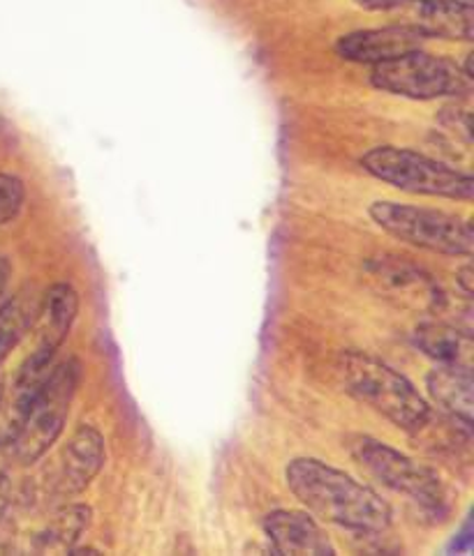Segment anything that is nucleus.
<instances>
[{
    "mask_svg": "<svg viewBox=\"0 0 474 556\" xmlns=\"http://www.w3.org/2000/svg\"><path fill=\"white\" fill-rule=\"evenodd\" d=\"M289 492L320 520L359 535H379L391 527V506L373 488L315 457H297L285 469Z\"/></svg>",
    "mask_w": 474,
    "mask_h": 556,
    "instance_id": "obj_1",
    "label": "nucleus"
},
{
    "mask_svg": "<svg viewBox=\"0 0 474 556\" xmlns=\"http://www.w3.org/2000/svg\"><path fill=\"white\" fill-rule=\"evenodd\" d=\"M338 375L345 393L385 416L398 430L416 432L431 418V406L412 381L363 351H342Z\"/></svg>",
    "mask_w": 474,
    "mask_h": 556,
    "instance_id": "obj_2",
    "label": "nucleus"
},
{
    "mask_svg": "<svg viewBox=\"0 0 474 556\" xmlns=\"http://www.w3.org/2000/svg\"><path fill=\"white\" fill-rule=\"evenodd\" d=\"M82 379V365L75 358H67L61 365H53L38 393L26 404V409L10 425V439L14 459L20 465L38 462L65 430L72 400L77 395Z\"/></svg>",
    "mask_w": 474,
    "mask_h": 556,
    "instance_id": "obj_3",
    "label": "nucleus"
},
{
    "mask_svg": "<svg viewBox=\"0 0 474 556\" xmlns=\"http://www.w3.org/2000/svg\"><path fill=\"white\" fill-rule=\"evenodd\" d=\"M361 166L373 178L408 194L440 197L453 201H472L474 197V178L470 174L453 169V166H447L424 153H416L412 148H371L361 157Z\"/></svg>",
    "mask_w": 474,
    "mask_h": 556,
    "instance_id": "obj_4",
    "label": "nucleus"
},
{
    "mask_svg": "<svg viewBox=\"0 0 474 556\" xmlns=\"http://www.w3.org/2000/svg\"><path fill=\"white\" fill-rule=\"evenodd\" d=\"M369 215L382 231L419 250L445 256H472L474 252L472 222L461 215L396 201L371 203Z\"/></svg>",
    "mask_w": 474,
    "mask_h": 556,
    "instance_id": "obj_5",
    "label": "nucleus"
},
{
    "mask_svg": "<svg viewBox=\"0 0 474 556\" xmlns=\"http://www.w3.org/2000/svg\"><path fill=\"white\" fill-rule=\"evenodd\" d=\"M371 84L379 90L391 92V96L422 102L442 98L459 100L472 92V77L463 67L422 49L373 65Z\"/></svg>",
    "mask_w": 474,
    "mask_h": 556,
    "instance_id": "obj_6",
    "label": "nucleus"
},
{
    "mask_svg": "<svg viewBox=\"0 0 474 556\" xmlns=\"http://www.w3.org/2000/svg\"><path fill=\"white\" fill-rule=\"evenodd\" d=\"M350 455L361 469H366L382 485L406 494L414 504L440 510L445 506V488L440 478L426 465H419L412 457L398 453L369 434H354L348 441Z\"/></svg>",
    "mask_w": 474,
    "mask_h": 556,
    "instance_id": "obj_7",
    "label": "nucleus"
},
{
    "mask_svg": "<svg viewBox=\"0 0 474 556\" xmlns=\"http://www.w3.org/2000/svg\"><path fill=\"white\" fill-rule=\"evenodd\" d=\"M369 277L385 299H394L400 305L426 312H440L445 305V293L433 277L403 258H373L369 264Z\"/></svg>",
    "mask_w": 474,
    "mask_h": 556,
    "instance_id": "obj_8",
    "label": "nucleus"
},
{
    "mask_svg": "<svg viewBox=\"0 0 474 556\" xmlns=\"http://www.w3.org/2000/svg\"><path fill=\"white\" fill-rule=\"evenodd\" d=\"M426 37L410 24H396L385 28H369L342 35L336 51L340 59L361 65H377L400 59L410 51L422 49Z\"/></svg>",
    "mask_w": 474,
    "mask_h": 556,
    "instance_id": "obj_9",
    "label": "nucleus"
},
{
    "mask_svg": "<svg viewBox=\"0 0 474 556\" xmlns=\"http://www.w3.org/2000/svg\"><path fill=\"white\" fill-rule=\"evenodd\" d=\"M264 533L273 554L295 556H334L329 535L308 510H273L264 517Z\"/></svg>",
    "mask_w": 474,
    "mask_h": 556,
    "instance_id": "obj_10",
    "label": "nucleus"
},
{
    "mask_svg": "<svg viewBox=\"0 0 474 556\" xmlns=\"http://www.w3.org/2000/svg\"><path fill=\"white\" fill-rule=\"evenodd\" d=\"M107 459L104 437L93 425H79L61 453L57 490L63 496L84 492L102 471Z\"/></svg>",
    "mask_w": 474,
    "mask_h": 556,
    "instance_id": "obj_11",
    "label": "nucleus"
},
{
    "mask_svg": "<svg viewBox=\"0 0 474 556\" xmlns=\"http://www.w3.org/2000/svg\"><path fill=\"white\" fill-rule=\"evenodd\" d=\"M408 22L428 37L453 42H472L474 12L470 0H410L406 8Z\"/></svg>",
    "mask_w": 474,
    "mask_h": 556,
    "instance_id": "obj_12",
    "label": "nucleus"
},
{
    "mask_svg": "<svg viewBox=\"0 0 474 556\" xmlns=\"http://www.w3.org/2000/svg\"><path fill=\"white\" fill-rule=\"evenodd\" d=\"M77 314H79V295L75 287L67 282L53 285L42 295V303L38 305V317H35V321L40 324V330H38L40 336H38V346H35V351H40V354L49 358H57L59 349L70 336L72 324L77 321Z\"/></svg>",
    "mask_w": 474,
    "mask_h": 556,
    "instance_id": "obj_13",
    "label": "nucleus"
},
{
    "mask_svg": "<svg viewBox=\"0 0 474 556\" xmlns=\"http://www.w3.org/2000/svg\"><path fill=\"white\" fill-rule=\"evenodd\" d=\"M426 388L431 400L440 406L449 418L470 425L474 420V381L472 367L463 365H435L428 377Z\"/></svg>",
    "mask_w": 474,
    "mask_h": 556,
    "instance_id": "obj_14",
    "label": "nucleus"
},
{
    "mask_svg": "<svg viewBox=\"0 0 474 556\" xmlns=\"http://www.w3.org/2000/svg\"><path fill=\"white\" fill-rule=\"evenodd\" d=\"M414 344L435 365H463L472 367V332L470 328L447 321H424L414 330Z\"/></svg>",
    "mask_w": 474,
    "mask_h": 556,
    "instance_id": "obj_15",
    "label": "nucleus"
},
{
    "mask_svg": "<svg viewBox=\"0 0 474 556\" xmlns=\"http://www.w3.org/2000/svg\"><path fill=\"white\" fill-rule=\"evenodd\" d=\"M90 517H93V510L84 504L59 508L51 515L47 527L35 535V549H72V545L79 541V535L88 529Z\"/></svg>",
    "mask_w": 474,
    "mask_h": 556,
    "instance_id": "obj_16",
    "label": "nucleus"
},
{
    "mask_svg": "<svg viewBox=\"0 0 474 556\" xmlns=\"http://www.w3.org/2000/svg\"><path fill=\"white\" fill-rule=\"evenodd\" d=\"M38 317V307H35L24 295L5 301L0 305V365L8 361L12 351L20 346L26 338V332Z\"/></svg>",
    "mask_w": 474,
    "mask_h": 556,
    "instance_id": "obj_17",
    "label": "nucleus"
},
{
    "mask_svg": "<svg viewBox=\"0 0 474 556\" xmlns=\"http://www.w3.org/2000/svg\"><path fill=\"white\" fill-rule=\"evenodd\" d=\"M26 199L24 182L16 176L0 174V227L10 225V222L20 215Z\"/></svg>",
    "mask_w": 474,
    "mask_h": 556,
    "instance_id": "obj_18",
    "label": "nucleus"
},
{
    "mask_svg": "<svg viewBox=\"0 0 474 556\" xmlns=\"http://www.w3.org/2000/svg\"><path fill=\"white\" fill-rule=\"evenodd\" d=\"M12 462H16L12 451V439H10V432H5L0 434V485L5 483V478L12 469Z\"/></svg>",
    "mask_w": 474,
    "mask_h": 556,
    "instance_id": "obj_19",
    "label": "nucleus"
},
{
    "mask_svg": "<svg viewBox=\"0 0 474 556\" xmlns=\"http://www.w3.org/2000/svg\"><path fill=\"white\" fill-rule=\"evenodd\" d=\"M354 3L369 12H391L406 8L410 0H354Z\"/></svg>",
    "mask_w": 474,
    "mask_h": 556,
    "instance_id": "obj_20",
    "label": "nucleus"
},
{
    "mask_svg": "<svg viewBox=\"0 0 474 556\" xmlns=\"http://www.w3.org/2000/svg\"><path fill=\"white\" fill-rule=\"evenodd\" d=\"M456 282H459L463 295L470 301V299H472V289H474V270H472V264H465L459 273H456Z\"/></svg>",
    "mask_w": 474,
    "mask_h": 556,
    "instance_id": "obj_21",
    "label": "nucleus"
},
{
    "mask_svg": "<svg viewBox=\"0 0 474 556\" xmlns=\"http://www.w3.org/2000/svg\"><path fill=\"white\" fill-rule=\"evenodd\" d=\"M12 280V264L8 256H0V305L5 303V293Z\"/></svg>",
    "mask_w": 474,
    "mask_h": 556,
    "instance_id": "obj_22",
    "label": "nucleus"
}]
</instances>
